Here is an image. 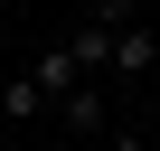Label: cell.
<instances>
[{"mask_svg": "<svg viewBox=\"0 0 160 151\" xmlns=\"http://www.w3.org/2000/svg\"><path fill=\"white\" fill-rule=\"evenodd\" d=\"M28 85H38V95L57 104L66 85H94V76H75V57H66V47H38V66H28Z\"/></svg>", "mask_w": 160, "mask_h": 151, "instance_id": "cell-1", "label": "cell"}, {"mask_svg": "<svg viewBox=\"0 0 160 151\" xmlns=\"http://www.w3.org/2000/svg\"><path fill=\"white\" fill-rule=\"evenodd\" d=\"M57 113H66V132H113V123H104V85H66Z\"/></svg>", "mask_w": 160, "mask_h": 151, "instance_id": "cell-2", "label": "cell"}, {"mask_svg": "<svg viewBox=\"0 0 160 151\" xmlns=\"http://www.w3.org/2000/svg\"><path fill=\"white\" fill-rule=\"evenodd\" d=\"M160 66V29H122L113 38V76H151Z\"/></svg>", "mask_w": 160, "mask_h": 151, "instance_id": "cell-3", "label": "cell"}, {"mask_svg": "<svg viewBox=\"0 0 160 151\" xmlns=\"http://www.w3.org/2000/svg\"><path fill=\"white\" fill-rule=\"evenodd\" d=\"M0 113H10V123H28V113H47V95L19 76V85H0Z\"/></svg>", "mask_w": 160, "mask_h": 151, "instance_id": "cell-4", "label": "cell"}, {"mask_svg": "<svg viewBox=\"0 0 160 151\" xmlns=\"http://www.w3.org/2000/svg\"><path fill=\"white\" fill-rule=\"evenodd\" d=\"M104 151H151V142H141V132H104Z\"/></svg>", "mask_w": 160, "mask_h": 151, "instance_id": "cell-5", "label": "cell"}]
</instances>
